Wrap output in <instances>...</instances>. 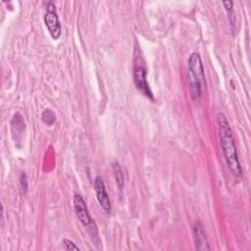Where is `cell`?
<instances>
[{"instance_id": "cell-1", "label": "cell", "mask_w": 251, "mask_h": 251, "mask_svg": "<svg viewBox=\"0 0 251 251\" xmlns=\"http://www.w3.org/2000/svg\"><path fill=\"white\" fill-rule=\"evenodd\" d=\"M216 120L219 127L221 147H222V151L226 159V165L230 173L234 176H240L242 174V169L238 160V155H237V151L234 144V139L232 136L229 123L226 115L223 113H218Z\"/></svg>"}, {"instance_id": "cell-2", "label": "cell", "mask_w": 251, "mask_h": 251, "mask_svg": "<svg viewBox=\"0 0 251 251\" xmlns=\"http://www.w3.org/2000/svg\"><path fill=\"white\" fill-rule=\"evenodd\" d=\"M189 89L193 100L198 101L201 97L203 85H205V73L201 57L198 53H192L187 61Z\"/></svg>"}, {"instance_id": "cell-3", "label": "cell", "mask_w": 251, "mask_h": 251, "mask_svg": "<svg viewBox=\"0 0 251 251\" xmlns=\"http://www.w3.org/2000/svg\"><path fill=\"white\" fill-rule=\"evenodd\" d=\"M74 210H75L76 218L82 224V226L88 229L89 233L91 235H94V234L97 235V229H96L95 223L93 222V220L88 212L86 203L80 194L75 193L74 195Z\"/></svg>"}, {"instance_id": "cell-4", "label": "cell", "mask_w": 251, "mask_h": 251, "mask_svg": "<svg viewBox=\"0 0 251 251\" xmlns=\"http://www.w3.org/2000/svg\"><path fill=\"white\" fill-rule=\"evenodd\" d=\"M146 68L143 65L141 58L136 57L134 59V66H133V81L137 88V90L143 94L145 97L154 100L153 93L149 87V84L146 79Z\"/></svg>"}, {"instance_id": "cell-5", "label": "cell", "mask_w": 251, "mask_h": 251, "mask_svg": "<svg viewBox=\"0 0 251 251\" xmlns=\"http://www.w3.org/2000/svg\"><path fill=\"white\" fill-rule=\"evenodd\" d=\"M44 24L53 39H58L62 32V26L59 21V17L56 13V7L52 2H49L46 7V13L44 15Z\"/></svg>"}, {"instance_id": "cell-6", "label": "cell", "mask_w": 251, "mask_h": 251, "mask_svg": "<svg viewBox=\"0 0 251 251\" xmlns=\"http://www.w3.org/2000/svg\"><path fill=\"white\" fill-rule=\"evenodd\" d=\"M94 189L96 192L97 200L101 206V208L107 213L110 214L112 211V204L109 198V195L106 191V186L103 178L100 176H97L94 179Z\"/></svg>"}, {"instance_id": "cell-7", "label": "cell", "mask_w": 251, "mask_h": 251, "mask_svg": "<svg viewBox=\"0 0 251 251\" xmlns=\"http://www.w3.org/2000/svg\"><path fill=\"white\" fill-rule=\"evenodd\" d=\"M193 238L195 249L197 250H210V246L206 237L204 227L200 222H196L193 226Z\"/></svg>"}, {"instance_id": "cell-8", "label": "cell", "mask_w": 251, "mask_h": 251, "mask_svg": "<svg viewBox=\"0 0 251 251\" xmlns=\"http://www.w3.org/2000/svg\"><path fill=\"white\" fill-rule=\"evenodd\" d=\"M113 172H114V176H115V180H116V183L119 187L120 190H122L124 188V184H125V178H124V173L122 171V168L120 166V164L115 161L113 162Z\"/></svg>"}, {"instance_id": "cell-9", "label": "cell", "mask_w": 251, "mask_h": 251, "mask_svg": "<svg viewBox=\"0 0 251 251\" xmlns=\"http://www.w3.org/2000/svg\"><path fill=\"white\" fill-rule=\"evenodd\" d=\"M42 122L47 126H52L56 121L55 113L51 109H45L41 114Z\"/></svg>"}, {"instance_id": "cell-10", "label": "cell", "mask_w": 251, "mask_h": 251, "mask_svg": "<svg viewBox=\"0 0 251 251\" xmlns=\"http://www.w3.org/2000/svg\"><path fill=\"white\" fill-rule=\"evenodd\" d=\"M63 245H64V249L66 250H79V247L75 245V243H74L72 240L67 238L63 239Z\"/></svg>"}, {"instance_id": "cell-11", "label": "cell", "mask_w": 251, "mask_h": 251, "mask_svg": "<svg viewBox=\"0 0 251 251\" xmlns=\"http://www.w3.org/2000/svg\"><path fill=\"white\" fill-rule=\"evenodd\" d=\"M20 188H21L22 194H25V191H26V188H27L26 176H25V173H22V174H21V176H20Z\"/></svg>"}, {"instance_id": "cell-12", "label": "cell", "mask_w": 251, "mask_h": 251, "mask_svg": "<svg viewBox=\"0 0 251 251\" xmlns=\"http://www.w3.org/2000/svg\"><path fill=\"white\" fill-rule=\"evenodd\" d=\"M223 5H224V8L225 10L227 12V13H230L233 11V2L232 1H223Z\"/></svg>"}]
</instances>
